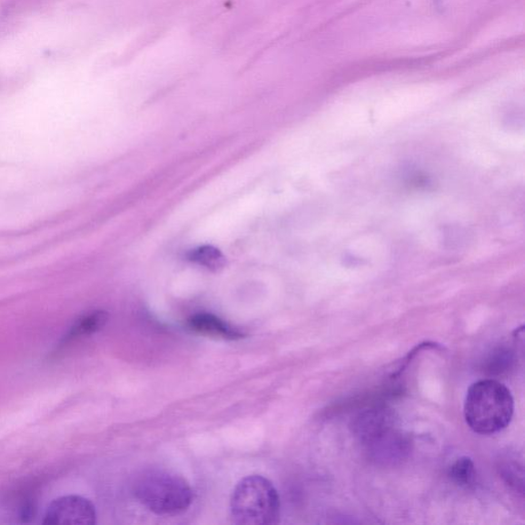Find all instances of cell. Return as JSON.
<instances>
[{
    "label": "cell",
    "instance_id": "obj_1",
    "mask_svg": "<svg viewBox=\"0 0 525 525\" xmlns=\"http://www.w3.org/2000/svg\"><path fill=\"white\" fill-rule=\"evenodd\" d=\"M514 401L510 390L496 380H481L469 388L464 415L475 433L489 435L502 431L511 423Z\"/></svg>",
    "mask_w": 525,
    "mask_h": 525
},
{
    "label": "cell",
    "instance_id": "obj_2",
    "mask_svg": "<svg viewBox=\"0 0 525 525\" xmlns=\"http://www.w3.org/2000/svg\"><path fill=\"white\" fill-rule=\"evenodd\" d=\"M134 494L149 511L159 516L184 513L193 502V490L182 476L159 469L143 472Z\"/></svg>",
    "mask_w": 525,
    "mask_h": 525
},
{
    "label": "cell",
    "instance_id": "obj_3",
    "mask_svg": "<svg viewBox=\"0 0 525 525\" xmlns=\"http://www.w3.org/2000/svg\"><path fill=\"white\" fill-rule=\"evenodd\" d=\"M233 521L242 525H272L281 515V499L273 483L261 475L237 483L230 500Z\"/></svg>",
    "mask_w": 525,
    "mask_h": 525
},
{
    "label": "cell",
    "instance_id": "obj_4",
    "mask_svg": "<svg viewBox=\"0 0 525 525\" xmlns=\"http://www.w3.org/2000/svg\"><path fill=\"white\" fill-rule=\"evenodd\" d=\"M97 522V512L91 500L79 496L54 500L45 516V524L93 525Z\"/></svg>",
    "mask_w": 525,
    "mask_h": 525
},
{
    "label": "cell",
    "instance_id": "obj_5",
    "mask_svg": "<svg viewBox=\"0 0 525 525\" xmlns=\"http://www.w3.org/2000/svg\"><path fill=\"white\" fill-rule=\"evenodd\" d=\"M188 328L198 335L236 341L244 337V333L233 326L222 321L216 315L198 313L191 316L187 322Z\"/></svg>",
    "mask_w": 525,
    "mask_h": 525
},
{
    "label": "cell",
    "instance_id": "obj_6",
    "mask_svg": "<svg viewBox=\"0 0 525 525\" xmlns=\"http://www.w3.org/2000/svg\"><path fill=\"white\" fill-rule=\"evenodd\" d=\"M108 321V314L105 312H94L81 318L70 330L65 342L77 338L93 335L99 332Z\"/></svg>",
    "mask_w": 525,
    "mask_h": 525
},
{
    "label": "cell",
    "instance_id": "obj_7",
    "mask_svg": "<svg viewBox=\"0 0 525 525\" xmlns=\"http://www.w3.org/2000/svg\"><path fill=\"white\" fill-rule=\"evenodd\" d=\"M189 260L211 270H219L225 265V257L211 245L200 246L189 253Z\"/></svg>",
    "mask_w": 525,
    "mask_h": 525
},
{
    "label": "cell",
    "instance_id": "obj_8",
    "mask_svg": "<svg viewBox=\"0 0 525 525\" xmlns=\"http://www.w3.org/2000/svg\"><path fill=\"white\" fill-rule=\"evenodd\" d=\"M451 480L462 488H469L475 481V467L471 458H460L450 468Z\"/></svg>",
    "mask_w": 525,
    "mask_h": 525
}]
</instances>
